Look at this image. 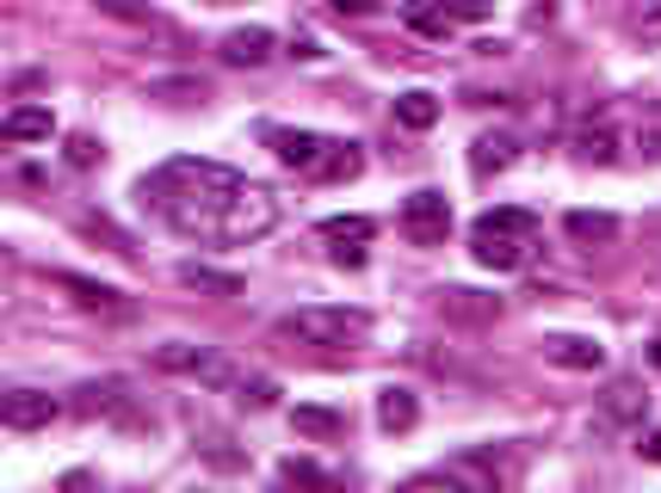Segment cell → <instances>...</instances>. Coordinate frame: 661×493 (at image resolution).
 <instances>
[{
	"mask_svg": "<svg viewBox=\"0 0 661 493\" xmlns=\"http://www.w3.org/2000/svg\"><path fill=\"white\" fill-rule=\"evenodd\" d=\"M137 191L186 241L248 246V241L279 229V191L248 179V173H236V167H223V161H192V154H180V161L149 173Z\"/></svg>",
	"mask_w": 661,
	"mask_h": 493,
	"instance_id": "obj_1",
	"label": "cell"
},
{
	"mask_svg": "<svg viewBox=\"0 0 661 493\" xmlns=\"http://www.w3.org/2000/svg\"><path fill=\"white\" fill-rule=\"evenodd\" d=\"M532 234H538V216L520 210V204H501V210L476 216L470 253H476V265H488V272H520L525 253H532Z\"/></svg>",
	"mask_w": 661,
	"mask_h": 493,
	"instance_id": "obj_2",
	"label": "cell"
},
{
	"mask_svg": "<svg viewBox=\"0 0 661 493\" xmlns=\"http://www.w3.org/2000/svg\"><path fill=\"white\" fill-rule=\"evenodd\" d=\"M284 339H303V346H347V339H365L371 333V315L365 308H297V315H284L279 321Z\"/></svg>",
	"mask_w": 661,
	"mask_h": 493,
	"instance_id": "obj_3",
	"label": "cell"
},
{
	"mask_svg": "<svg viewBox=\"0 0 661 493\" xmlns=\"http://www.w3.org/2000/svg\"><path fill=\"white\" fill-rule=\"evenodd\" d=\"M402 234L414 246H440L452 234V198L445 191H409V204H402Z\"/></svg>",
	"mask_w": 661,
	"mask_h": 493,
	"instance_id": "obj_4",
	"label": "cell"
},
{
	"mask_svg": "<svg viewBox=\"0 0 661 493\" xmlns=\"http://www.w3.org/2000/svg\"><path fill=\"white\" fill-rule=\"evenodd\" d=\"M260 136H267V149L279 154L284 167H297V173H315L322 161H328V149H334L322 130H291V123H267Z\"/></svg>",
	"mask_w": 661,
	"mask_h": 493,
	"instance_id": "obj_5",
	"label": "cell"
},
{
	"mask_svg": "<svg viewBox=\"0 0 661 493\" xmlns=\"http://www.w3.org/2000/svg\"><path fill=\"white\" fill-rule=\"evenodd\" d=\"M56 414H63V401L44 395V388H13V395H0V426L7 431H44Z\"/></svg>",
	"mask_w": 661,
	"mask_h": 493,
	"instance_id": "obj_6",
	"label": "cell"
},
{
	"mask_svg": "<svg viewBox=\"0 0 661 493\" xmlns=\"http://www.w3.org/2000/svg\"><path fill=\"white\" fill-rule=\"evenodd\" d=\"M155 364L174 370V376H198V383H229V364H223L217 352H205V346H186V339L155 346Z\"/></svg>",
	"mask_w": 661,
	"mask_h": 493,
	"instance_id": "obj_7",
	"label": "cell"
},
{
	"mask_svg": "<svg viewBox=\"0 0 661 493\" xmlns=\"http://www.w3.org/2000/svg\"><path fill=\"white\" fill-rule=\"evenodd\" d=\"M544 358H551L556 370H582V376L606 370V346L587 339V333H544Z\"/></svg>",
	"mask_w": 661,
	"mask_h": 493,
	"instance_id": "obj_8",
	"label": "cell"
},
{
	"mask_svg": "<svg viewBox=\"0 0 661 493\" xmlns=\"http://www.w3.org/2000/svg\"><path fill=\"white\" fill-rule=\"evenodd\" d=\"M599 407H606V426H643L649 419V388L637 383V376H618Z\"/></svg>",
	"mask_w": 661,
	"mask_h": 493,
	"instance_id": "obj_9",
	"label": "cell"
},
{
	"mask_svg": "<svg viewBox=\"0 0 661 493\" xmlns=\"http://www.w3.org/2000/svg\"><path fill=\"white\" fill-rule=\"evenodd\" d=\"M513 161H520V142L507 136V130H488V136L470 142V173H476V179H488V173H507Z\"/></svg>",
	"mask_w": 661,
	"mask_h": 493,
	"instance_id": "obj_10",
	"label": "cell"
},
{
	"mask_svg": "<svg viewBox=\"0 0 661 493\" xmlns=\"http://www.w3.org/2000/svg\"><path fill=\"white\" fill-rule=\"evenodd\" d=\"M440 308L452 315V321H464V327H488L495 315H501V303H495V296H483V291H464V284L440 291Z\"/></svg>",
	"mask_w": 661,
	"mask_h": 493,
	"instance_id": "obj_11",
	"label": "cell"
},
{
	"mask_svg": "<svg viewBox=\"0 0 661 493\" xmlns=\"http://www.w3.org/2000/svg\"><path fill=\"white\" fill-rule=\"evenodd\" d=\"M0 136L7 142H50L56 136V111L50 106H13L7 123H0Z\"/></svg>",
	"mask_w": 661,
	"mask_h": 493,
	"instance_id": "obj_12",
	"label": "cell"
},
{
	"mask_svg": "<svg viewBox=\"0 0 661 493\" xmlns=\"http://www.w3.org/2000/svg\"><path fill=\"white\" fill-rule=\"evenodd\" d=\"M272 56V31L267 25H241L223 37V62H236V68H260Z\"/></svg>",
	"mask_w": 661,
	"mask_h": 493,
	"instance_id": "obj_13",
	"label": "cell"
},
{
	"mask_svg": "<svg viewBox=\"0 0 661 493\" xmlns=\"http://www.w3.org/2000/svg\"><path fill=\"white\" fill-rule=\"evenodd\" d=\"M563 229H568V241H582V246H606V241H618V216L613 210H568Z\"/></svg>",
	"mask_w": 661,
	"mask_h": 493,
	"instance_id": "obj_14",
	"label": "cell"
},
{
	"mask_svg": "<svg viewBox=\"0 0 661 493\" xmlns=\"http://www.w3.org/2000/svg\"><path fill=\"white\" fill-rule=\"evenodd\" d=\"M414 419H421V401H414V388L390 383L378 395V426L383 431H414Z\"/></svg>",
	"mask_w": 661,
	"mask_h": 493,
	"instance_id": "obj_15",
	"label": "cell"
},
{
	"mask_svg": "<svg viewBox=\"0 0 661 493\" xmlns=\"http://www.w3.org/2000/svg\"><path fill=\"white\" fill-rule=\"evenodd\" d=\"M130 407V388L118 383V376H106V383H80L75 388V414H124Z\"/></svg>",
	"mask_w": 661,
	"mask_h": 493,
	"instance_id": "obj_16",
	"label": "cell"
},
{
	"mask_svg": "<svg viewBox=\"0 0 661 493\" xmlns=\"http://www.w3.org/2000/svg\"><path fill=\"white\" fill-rule=\"evenodd\" d=\"M180 284L205 296H241V272H217V265H198V260L180 265Z\"/></svg>",
	"mask_w": 661,
	"mask_h": 493,
	"instance_id": "obj_17",
	"label": "cell"
},
{
	"mask_svg": "<svg viewBox=\"0 0 661 493\" xmlns=\"http://www.w3.org/2000/svg\"><path fill=\"white\" fill-rule=\"evenodd\" d=\"M402 19H409V31H421V37H452V25L457 19L445 13V0H409V7H402Z\"/></svg>",
	"mask_w": 661,
	"mask_h": 493,
	"instance_id": "obj_18",
	"label": "cell"
},
{
	"mask_svg": "<svg viewBox=\"0 0 661 493\" xmlns=\"http://www.w3.org/2000/svg\"><path fill=\"white\" fill-rule=\"evenodd\" d=\"M395 123H402V130H433V123H440V92H426V87L402 92V99H395Z\"/></svg>",
	"mask_w": 661,
	"mask_h": 493,
	"instance_id": "obj_19",
	"label": "cell"
},
{
	"mask_svg": "<svg viewBox=\"0 0 661 493\" xmlns=\"http://www.w3.org/2000/svg\"><path fill=\"white\" fill-rule=\"evenodd\" d=\"M291 426H297L303 438H340V431H347V414H340V407H291Z\"/></svg>",
	"mask_w": 661,
	"mask_h": 493,
	"instance_id": "obj_20",
	"label": "cell"
},
{
	"mask_svg": "<svg viewBox=\"0 0 661 493\" xmlns=\"http://www.w3.org/2000/svg\"><path fill=\"white\" fill-rule=\"evenodd\" d=\"M56 284H63L80 308H118V291H111V284H94V277H75V272H63Z\"/></svg>",
	"mask_w": 661,
	"mask_h": 493,
	"instance_id": "obj_21",
	"label": "cell"
},
{
	"mask_svg": "<svg viewBox=\"0 0 661 493\" xmlns=\"http://www.w3.org/2000/svg\"><path fill=\"white\" fill-rule=\"evenodd\" d=\"M322 241L365 246V241H371V216H328V222H322Z\"/></svg>",
	"mask_w": 661,
	"mask_h": 493,
	"instance_id": "obj_22",
	"label": "cell"
},
{
	"mask_svg": "<svg viewBox=\"0 0 661 493\" xmlns=\"http://www.w3.org/2000/svg\"><path fill=\"white\" fill-rule=\"evenodd\" d=\"M575 154L594 161V167H613V161H618V136H613V130H582V136H575Z\"/></svg>",
	"mask_w": 661,
	"mask_h": 493,
	"instance_id": "obj_23",
	"label": "cell"
},
{
	"mask_svg": "<svg viewBox=\"0 0 661 493\" xmlns=\"http://www.w3.org/2000/svg\"><path fill=\"white\" fill-rule=\"evenodd\" d=\"M359 167H365V154L353 149V142H334L328 161H322L315 173H322V179H359Z\"/></svg>",
	"mask_w": 661,
	"mask_h": 493,
	"instance_id": "obj_24",
	"label": "cell"
},
{
	"mask_svg": "<svg viewBox=\"0 0 661 493\" xmlns=\"http://www.w3.org/2000/svg\"><path fill=\"white\" fill-rule=\"evenodd\" d=\"M236 401L248 407V414H267L272 401H279V383H272V376H241V383H236Z\"/></svg>",
	"mask_w": 661,
	"mask_h": 493,
	"instance_id": "obj_25",
	"label": "cell"
},
{
	"mask_svg": "<svg viewBox=\"0 0 661 493\" xmlns=\"http://www.w3.org/2000/svg\"><path fill=\"white\" fill-rule=\"evenodd\" d=\"M279 481H291V487H328V475H322L310 457H284L279 462Z\"/></svg>",
	"mask_w": 661,
	"mask_h": 493,
	"instance_id": "obj_26",
	"label": "cell"
},
{
	"mask_svg": "<svg viewBox=\"0 0 661 493\" xmlns=\"http://www.w3.org/2000/svg\"><path fill=\"white\" fill-rule=\"evenodd\" d=\"M106 19H130V25H142L149 19V0H94Z\"/></svg>",
	"mask_w": 661,
	"mask_h": 493,
	"instance_id": "obj_27",
	"label": "cell"
},
{
	"mask_svg": "<svg viewBox=\"0 0 661 493\" xmlns=\"http://www.w3.org/2000/svg\"><path fill=\"white\" fill-rule=\"evenodd\" d=\"M445 13L464 19V25H483V19L495 13V0H445Z\"/></svg>",
	"mask_w": 661,
	"mask_h": 493,
	"instance_id": "obj_28",
	"label": "cell"
},
{
	"mask_svg": "<svg viewBox=\"0 0 661 493\" xmlns=\"http://www.w3.org/2000/svg\"><path fill=\"white\" fill-rule=\"evenodd\" d=\"M94 161H99L94 136H68V167H94Z\"/></svg>",
	"mask_w": 661,
	"mask_h": 493,
	"instance_id": "obj_29",
	"label": "cell"
},
{
	"mask_svg": "<svg viewBox=\"0 0 661 493\" xmlns=\"http://www.w3.org/2000/svg\"><path fill=\"white\" fill-rule=\"evenodd\" d=\"M340 19H365V13H378V0H328Z\"/></svg>",
	"mask_w": 661,
	"mask_h": 493,
	"instance_id": "obj_30",
	"label": "cell"
},
{
	"mask_svg": "<svg viewBox=\"0 0 661 493\" xmlns=\"http://www.w3.org/2000/svg\"><path fill=\"white\" fill-rule=\"evenodd\" d=\"M637 37H643V44H661V7H649V13L637 19Z\"/></svg>",
	"mask_w": 661,
	"mask_h": 493,
	"instance_id": "obj_31",
	"label": "cell"
},
{
	"mask_svg": "<svg viewBox=\"0 0 661 493\" xmlns=\"http://www.w3.org/2000/svg\"><path fill=\"white\" fill-rule=\"evenodd\" d=\"M334 265H365V246H334Z\"/></svg>",
	"mask_w": 661,
	"mask_h": 493,
	"instance_id": "obj_32",
	"label": "cell"
},
{
	"mask_svg": "<svg viewBox=\"0 0 661 493\" xmlns=\"http://www.w3.org/2000/svg\"><path fill=\"white\" fill-rule=\"evenodd\" d=\"M291 56H303V62H315V56H322V44H315V37H297V44H291Z\"/></svg>",
	"mask_w": 661,
	"mask_h": 493,
	"instance_id": "obj_33",
	"label": "cell"
},
{
	"mask_svg": "<svg viewBox=\"0 0 661 493\" xmlns=\"http://www.w3.org/2000/svg\"><path fill=\"white\" fill-rule=\"evenodd\" d=\"M637 450H643L649 462H661V431H649V438H643V445H637Z\"/></svg>",
	"mask_w": 661,
	"mask_h": 493,
	"instance_id": "obj_34",
	"label": "cell"
},
{
	"mask_svg": "<svg viewBox=\"0 0 661 493\" xmlns=\"http://www.w3.org/2000/svg\"><path fill=\"white\" fill-rule=\"evenodd\" d=\"M649 358H655V364H661V339H655V346H649Z\"/></svg>",
	"mask_w": 661,
	"mask_h": 493,
	"instance_id": "obj_35",
	"label": "cell"
}]
</instances>
